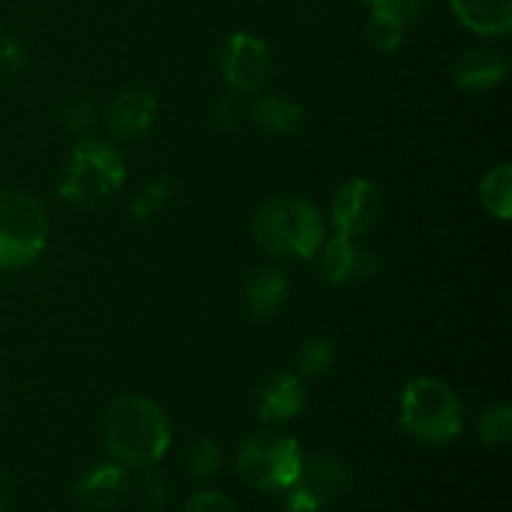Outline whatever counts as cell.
I'll return each mask as SVG.
<instances>
[{
	"label": "cell",
	"instance_id": "1",
	"mask_svg": "<svg viewBox=\"0 0 512 512\" xmlns=\"http://www.w3.org/2000/svg\"><path fill=\"white\" fill-rule=\"evenodd\" d=\"M103 440L115 463L153 468L165 458L173 425L160 403L145 395H118L103 413Z\"/></svg>",
	"mask_w": 512,
	"mask_h": 512
},
{
	"label": "cell",
	"instance_id": "2",
	"mask_svg": "<svg viewBox=\"0 0 512 512\" xmlns=\"http://www.w3.org/2000/svg\"><path fill=\"white\" fill-rule=\"evenodd\" d=\"M250 235L265 253L288 260H310L328 235V223L318 205L285 195L255 210Z\"/></svg>",
	"mask_w": 512,
	"mask_h": 512
},
{
	"label": "cell",
	"instance_id": "3",
	"mask_svg": "<svg viewBox=\"0 0 512 512\" xmlns=\"http://www.w3.org/2000/svg\"><path fill=\"white\" fill-rule=\"evenodd\" d=\"M400 428L423 445H445L465 428V405L445 380L420 375L400 393Z\"/></svg>",
	"mask_w": 512,
	"mask_h": 512
},
{
	"label": "cell",
	"instance_id": "4",
	"mask_svg": "<svg viewBox=\"0 0 512 512\" xmlns=\"http://www.w3.org/2000/svg\"><path fill=\"white\" fill-rule=\"evenodd\" d=\"M128 165L113 143L100 138H80L70 148L58 180V193L65 203L90 208L100 205L125 185Z\"/></svg>",
	"mask_w": 512,
	"mask_h": 512
},
{
	"label": "cell",
	"instance_id": "5",
	"mask_svg": "<svg viewBox=\"0 0 512 512\" xmlns=\"http://www.w3.org/2000/svg\"><path fill=\"white\" fill-rule=\"evenodd\" d=\"M50 220L25 190H0V270H23L43 255Z\"/></svg>",
	"mask_w": 512,
	"mask_h": 512
},
{
	"label": "cell",
	"instance_id": "6",
	"mask_svg": "<svg viewBox=\"0 0 512 512\" xmlns=\"http://www.w3.org/2000/svg\"><path fill=\"white\" fill-rule=\"evenodd\" d=\"M305 455L300 443L280 430L255 433L240 445L238 475L260 493H285L303 473Z\"/></svg>",
	"mask_w": 512,
	"mask_h": 512
},
{
	"label": "cell",
	"instance_id": "7",
	"mask_svg": "<svg viewBox=\"0 0 512 512\" xmlns=\"http://www.w3.org/2000/svg\"><path fill=\"white\" fill-rule=\"evenodd\" d=\"M220 73L233 95H253L270 75V48L250 30H233L220 48Z\"/></svg>",
	"mask_w": 512,
	"mask_h": 512
},
{
	"label": "cell",
	"instance_id": "8",
	"mask_svg": "<svg viewBox=\"0 0 512 512\" xmlns=\"http://www.w3.org/2000/svg\"><path fill=\"white\" fill-rule=\"evenodd\" d=\"M318 273L328 285H345L370 280L383 270V258L378 250L363 248L343 233L325 235L323 245L315 253Z\"/></svg>",
	"mask_w": 512,
	"mask_h": 512
},
{
	"label": "cell",
	"instance_id": "9",
	"mask_svg": "<svg viewBox=\"0 0 512 512\" xmlns=\"http://www.w3.org/2000/svg\"><path fill=\"white\" fill-rule=\"evenodd\" d=\"M380 210H383V195L378 185L368 178H350L340 185L330 203V223L335 233L360 238L378 223Z\"/></svg>",
	"mask_w": 512,
	"mask_h": 512
},
{
	"label": "cell",
	"instance_id": "10",
	"mask_svg": "<svg viewBox=\"0 0 512 512\" xmlns=\"http://www.w3.org/2000/svg\"><path fill=\"white\" fill-rule=\"evenodd\" d=\"M255 405L263 423L285 425L298 418L308 405V388L295 370H273L255 393Z\"/></svg>",
	"mask_w": 512,
	"mask_h": 512
},
{
	"label": "cell",
	"instance_id": "11",
	"mask_svg": "<svg viewBox=\"0 0 512 512\" xmlns=\"http://www.w3.org/2000/svg\"><path fill=\"white\" fill-rule=\"evenodd\" d=\"M510 60L495 45H470L453 65V80L465 93H488L508 78Z\"/></svg>",
	"mask_w": 512,
	"mask_h": 512
},
{
	"label": "cell",
	"instance_id": "12",
	"mask_svg": "<svg viewBox=\"0 0 512 512\" xmlns=\"http://www.w3.org/2000/svg\"><path fill=\"white\" fill-rule=\"evenodd\" d=\"M158 118V100L145 88H125L105 108V128L118 138H140Z\"/></svg>",
	"mask_w": 512,
	"mask_h": 512
},
{
	"label": "cell",
	"instance_id": "13",
	"mask_svg": "<svg viewBox=\"0 0 512 512\" xmlns=\"http://www.w3.org/2000/svg\"><path fill=\"white\" fill-rule=\"evenodd\" d=\"M290 298V280L275 265H260L248 273L243 285V300L250 318L273 320L285 310Z\"/></svg>",
	"mask_w": 512,
	"mask_h": 512
},
{
	"label": "cell",
	"instance_id": "14",
	"mask_svg": "<svg viewBox=\"0 0 512 512\" xmlns=\"http://www.w3.org/2000/svg\"><path fill=\"white\" fill-rule=\"evenodd\" d=\"M130 490L128 468L120 463H100L90 468L75 485V498L93 510H113Z\"/></svg>",
	"mask_w": 512,
	"mask_h": 512
},
{
	"label": "cell",
	"instance_id": "15",
	"mask_svg": "<svg viewBox=\"0 0 512 512\" xmlns=\"http://www.w3.org/2000/svg\"><path fill=\"white\" fill-rule=\"evenodd\" d=\"M300 483L313 490L323 500V505H330L348 493L350 483H353V473H350L348 463L340 455L318 453L303 463Z\"/></svg>",
	"mask_w": 512,
	"mask_h": 512
},
{
	"label": "cell",
	"instance_id": "16",
	"mask_svg": "<svg viewBox=\"0 0 512 512\" xmlns=\"http://www.w3.org/2000/svg\"><path fill=\"white\" fill-rule=\"evenodd\" d=\"M455 18L470 33L503 38L512 28V0H450Z\"/></svg>",
	"mask_w": 512,
	"mask_h": 512
},
{
	"label": "cell",
	"instance_id": "17",
	"mask_svg": "<svg viewBox=\"0 0 512 512\" xmlns=\"http://www.w3.org/2000/svg\"><path fill=\"white\" fill-rule=\"evenodd\" d=\"M250 118L268 135H293L303 128L305 110L285 95H260L250 105Z\"/></svg>",
	"mask_w": 512,
	"mask_h": 512
},
{
	"label": "cell",
	"instance_id": "18",
	"mask_svg": "<svg viewBox=\"0 0 512 512\" xmlns=\"http://www.w3.org/2000/svg\"><path fill=\"white\" fill-rule=\"evenodd\" d=\"M478 195L490 218L508 223L512 218V165L500 163L490 168L480 180Z\"/></svg>",
	"mask_w": 512,
	"mask_h": 512
},
{
	"label": "cell",
	"instance_id": "19",
	"mask_svg": "<svg viewBox=\"0 0 512 512\" xmlns=\"http://www.w3.org/2000/svg\"><path fill=\"white\" fill-rule=\"evenodd\" d=\"M405 28H408V25H405L388 5L370 8L368 20H365V35H368V40L380 50V53H395V50L403 45Z\"/></svg>",
	"mask_w": 512,
	"mask_h": 512
},
{
	"label": "cell",
	"instance_id": "20",
	"mask_svg": "<svg viewBox=\"0 0 512 512\" xmlns=\"http://www.w3.org/2000/svg\"><path fill=\"white\" fill-rule=\"evenodd\" d=\"M335 360H338V348H335L333 340L315 335V338H308L298 348V355H295V373L303 380L320 378V375H325L333 368Z\"/></svg>",
	"mask_w": 512,
	"mask_h": 512
},
{
	"label": "cell",
	"instance_id": "21",
	"mask_svg": "<svg viewBox=\"0 0 512 512\" xmlns=\"http://www.w3.org/2000/svg\"><path fill=\"white\" fill-rule=\"evenodd\" d=\"M173 195L175 188L168 180H150V183H145L143 188L138 190V195L130 200V218H133L135 223H148V220L158 218V215L168 208Z\"/></svg>",
	"mask_w": 512,
	"mask_h": 512
},
{
	"label": "cell",
	"instance_id": "22",
	"mask_svg": "<svg viewBox=\"0 0 512 512\" xmlns=\"http://www.w3.org/2000/svg\"><path fill=\"white\" fill-rule=\"evenodd\" d=\"M223 468V450L213 438L203 435V438L193 440L185 450V470L193 480H210L220 473Z\"/></svg>",
	"mask_w": 512,
	"mask_h": 512
},
{
	"label": "cell",
	"instance_id": "23",
	"mask_svg": "<svg viewBox=\"0 0 512 512\" xmlns=\"http://www.w3.org/2000/svg\"><path fill=\"white\" fill-rule=\"evenodd\" d=\"M475 430H478L480 443L488 448L508 445L512 438V408L505 403L488 405L475 420Z\"/></svg>",
	"mask_w": 512,
	"mask_h": 512
},
{
	"label": "cell",
	"instance_id": "24",
	"mask_svg": "<svg viewBox=\"0 0 512 512\" xmlns=\"http://www.w3.org/2000/svg\"><path fill=\"white\" fill-rule=\"evenodd\" d=\"M60 118H63L68 130L85 133L98 120V108H95L93 100L83 98V95H70L63 103V108H60Z\"/></svg>",
	"mask_w": 512,
	"mask_h": 512
},
{
	"label": "cell",
	"instance_id": "25",
	"mask_svg": "<svg viewBox=\"0 0 512 512\" xmlns=\"http://www.w3.org/2000/svg\"><path fill=\"white\" fill-rule=\"evenodd\" d=\"M140 470H143V473H140L138 483H135L140 505H143L148 512H160L165 508V500H168V490H165L163 478H160L153 468H140Z\"/></svg>",
	"mask_w": 512,
	"mask_h": 512
},
{
	"label": "cell",
	"instance_id": "26",
	"mask_svg": "<svg viewBox=\"0 0 512 512\" xmlns=\"http://www.w3.org/2000/svg\"><path fill=\"white\" fill-rule=\"evenodd\" d=\"M238 115H240V108H238V100L233 98V93L220 95V98L213 103V108H210L208 123L210 128L218 130V133H228V130H233L235 125H238Z\"/></svg>",
	"mask_w": 512,
	"mask_h": 512
},
{
	"label": "cell",
	"instance_id": "27",
	"mask_svg": "<svg viewBox=\"0 0 512 512\" xmlns=\"http://www.w3.org/2000/svg\"><path fill=\"white\" fill-rule=\"evenodd\" d=\"M183 512H238L233 500L220 490H200L188 500Z\"/></svg>",
	"mask_w": 512,
	"mask_h": 512
},
{
	"label": "cell",
	"instance_id": "28",
	"mask_svg": "<svg viewBox=\"0 0 512 512\" xmlns=\"http://www.w3.org/2000/svg\"><path fill=\"white\" fill-rule=\"evenodd\" d=\"M285 512H323V500L313 493L310 488H305L303 483H295L293 488L285 490Z\"/></svg>",
	"mask_w": 512,
	"mask_h": 512
},
{
	"label": "cell",
	"instance_id": "29",
	"mask_svg": "<svg viewBox=\"0 0 512 512\" xmlns=\"http://www.w3.org/2000/svg\"><path fill=\"white\" fill-rule=\"evenodd\" d=\"M25 68V50L13 38H0V70L18 73Z\"/></svg>",
	"mask_w": 512,
	"mask_h": 512
},
{
	"label": "cell",
	"instance_id": "30",
	"mask_svg": "<svg viewBox=\"0 0 512 512\" xmlns=\"http://www.w3.org/2000/svg\"><path fill=\"white\" fill-rule=\"evenodd\" d=\"M385 5H388L405 25L418 23L420 15L425 13V0H388Z\"/></svg>",
	"mask_w": 512,
	"mask_h": 512
},
{
	"label": "cell",
	"instance_id": "31",
	"mask_svg": "<svg viewBox=\"0 0 512 512\" xmlns=\"http://www.w3.org/2000/svg\"><path fill=\"white\" fill-rule=\"evenodd\" d=\"M10 498H13V480L5 468H0V512L8 508Z\"/></svg>",
	"mask_w": 512,
	"mask_h": 512
},
{
	"label": "cell",
	"instance_id": "32",
	"mask_svg": "<svg viewBox=\"0 0 512 512\" xmlns=\"http://www.w3.org/2000/svg\"><path fill=\"white\" fill-rule=\"evenodd\" d=\"M360 3L370 5V8H378V5H385V3H388V0H360Z\"/></svg>",
	"mask_w": 512,
	"mask_h": 512
}]
</instances>
